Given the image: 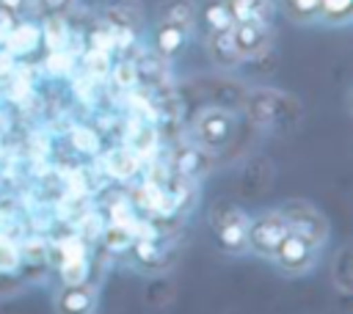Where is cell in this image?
<instances>
[{
  "label": "cell",
  "mask_w": 353,
  "mask_h": 314,
  "mask_svg": "<svg viewBox=\"0 0 353 314\" xmlns=\"http://www.w3.org/2000/svg\"><path fill=\"white\" fill-rule=\"evenodd\" d=\"M157 19H171L185 28H196V0H165L157 8Z\"/></svg>",
  "instance_id": "obj_13"
},
{
  "label": "cell",
  "mask_w": 353,
  "mask_h": 314,
  "mask_svg": "<svg viewBox=\"0 0 353 314\" xmlns=\"http://www.w3.org/2000/svg\"><path fill=\"white\" fill-rule=\"evenodd\" d=\"M281 14L292 25H314L320 22V0H279Z\"/></svg>",
  "instance_id": "obj_12"
},
{
  "label": "cell",
  "mask_w": 353,
  "mask_h": 314,
  "mask_svg": "<svg viewBox=\"0 0 353 314\" xmlns=\"http://www.w3.org/2000/svg\"><path fill=\"white\" fill-rule=\"evenodd\" d=\"M190 28L179 25V22H171V19H157L154 22V30H152V44H154V52L160 58H174L185 50L188 39H190Z\"/></svg>",
  "instance_id": "obj_8"
},
{
  "label": "cell",
  "mask_w": 353,
  "mask_h": 314,
  "mask_svg": "<svg viewBox=\"0 0 353 314\" xmlns=\"http://www.w3.org/2000/svg\"><path fill=\"white\" fill-rule=\"evenodd\" d=\"M99 308V286L85 281L77 284H61L52 295V311L55 314H97Z\"/></svg>",
  "instance_id": "obj_7"
},
{
  "label": "cell",
  "mask_w": 353,
  "mask_h": 314,
  "mask_svg": "<svg viewBox=\"0 0 353 314\" xmlns=\"http://www.w3.org/2000/svg\"><path fill=\"white\" fill-rule=\"evenodd\" d=\"M204 47H207L210 61H212L215 66H221V69H232V66L243 63V61L237 58L234 47H232V36H229V30H210Z\"/></svg>",
  "instance_id": "obj_10"
},
{
  "label": "cell",
  "mask_w": 353,
  "mask_h": 314,
  "mask_svg": "<svg viewBox=\"0 0 353 314\" xmlns=\"http://www.w3.org/2000/svg\"><path fill=\"white\" fill-rule=\"evenodd\" d=\"M320 251H323V248L314 245L309 237H303V234L287 229V231L281 234L279 245L273 248L270 262L276 264L279 273L298 278V275H306V273H312V270L317 267V262H320Z\"/></svg>",
  "instance_id": "obj_1"
},
{
  "label": "cell",
  "mask_w": 353,
  "mask_h": 314,
  "mask_svg": "<svg viewBox=\"0 0 353 314\" xmlns=\"http://www.w3.org/2000/svg\"><path fill=\"white\" fill-rule=\"evenodd\" d=\"M353 19V0H320V22L345 28Z\"/></svg>",
  "instance_id": "obj_15"
},
{
  "label": "cell",
  "mask_w": 353,
  "mask_h": 314,
  "mask_svg": "<svg viewBox=\"0 0 353 314\" xmlns=\"http://www.w3.org/2000/svg\"><path fill=\"white\" fill-rule=\"evenodd\" d=\"M210 226H212L215 240H218V245H221L223 253H232V256L248 253V242H245L248 215L237 204L218 201L212 207V212H210Z\"/></svg>",
  "instance_id": "obj_2"
},
{
  "label": "cell",
  "mask_w": 353,
  "mask_h": 314,
  "mask_svg": "<svg viewBox=\"0 0 353 314\" xmlns=\"http://www.w3.org/2000/svg\"><path fill=\"white\" fill-rule=\"evenodd\" d=\"M234 127H237L234 116L223 107H204L193 118V135H196L199 146L207 149V151L226 149L234 138Z\"/></svg>",
  "instance_id": "obj_3"
},
{
  "label": "cell",
  "mask_w": 353,
  "mask_h": 314,
  "mask_svg": "<svg viewBox=\"0 0 353 314\" xmlns=\"http://www.w3.org/2000/svg\"><path fill=\"white\" fill-rule=\"evenodd\" d=\"M19 262H22V253H19L17 242H11L8 237H0V273L17 270Z\"/></svg>",
  "instance_id": "obj_17"
},
{
  "label": "cell",
  "mask_w": 353,
  "mask_h": 314,
  "mask_svg": "<svg viewBox=\"0 0 353 314\" xmlns=\"http://www.w3.org/2000/svg\"><path fill=\"white\" fill-rule=\"evenodd\" d=\"M229 36H232V47H234V52H237L240 61L259 58L273 44V28H270V22H259V19L234 22L229 28Z\"/></svg>",
  "instance_id": "obj_6"
},
{
  "label": "cell",
  "mask_w": 353,
  "mask_h": 314,
  "mask_svg": "<svg viewBox=\"0 0 353 314\" xmlns=\"http://www.w3.org/2000/svg\"><path fill=\"white\" fill-rule=\"evenodd\" d=\"M33 8V0H0V11L8 17H25Z\"/></svg>",
  "instance_id": "obj_19"
},
{
  "label": "cell",
  "mask_w": 353,
  "mask_h": 314,
  "mask_svg": "<svg viewBox=\"0 0 353 314\" xmlns=\"http://www.w3.org/2000/svg\"><path fill=\"white\" fill-rule=\"evenodd\" d=\"M77 8V0H33V11L44 19H66Z\"/></svg>",
  "instance_id": "obj_16"
},
{
  "label": "cell",
  "mask_w": 353,
  "mask_h": 314,
  "mask_svg": "<svg viewBox=\"0 0 353 314\" xmlns=\"http://www.w3.org/2000/svg\"><path fill=\"white\" fill-rule=\"evenodd\" d=\"M284 231H287V223H284V215L279 212V207L248 218V234H245L248 253H254L259 259H270V253L279 245Z\"/></svg>",
  "instance_id": "obj_5"
},
{
  "label": "cell",
  "mask_w": 353,
  "mask_h": 314,
  "mask_svg": "<svg viewBox=\"0 0 353 314\" xmlns=\"http://www.w3.org/2000/svg\"><path fill=\"white\" fill-rule=\"evenodd\" d=\"M61 275H63V284H77V281H85L88 278V267H85L83 259H72V262L63 264Z\"/></svg>",
  "instance_id": "obj_18"
},
{
  "label": "cell",
  "mask_w": 353,
  "mask_h": 314,
  "mask_svg": "<svg viewBox=\"0 0 353 314\" xmlns=\"http://www.w3.org/2000/svg\"><path fill=\"white\" fill-rule=\"evenodd\" d=\"M204 25V30H229L234 22H232V14H229V6L226 0H199L196 3V25Z\"/></svg>",
  "instance_id": "obj_9"
},
{
  "label": "cell",
  "mask_w": 353,
  "mask_h": 314,
  "mask_svg": "<svg viewBox=\"0 0 353 314\" xmlns=\"http://www.w3.org/2000/svg\"><path fill=\"white\" fill-rule=\"evenodd\" d=\"M331 284L342 292V295H350L353 292V273H350V248L342 245L331 262Z\"/></svg>",
  "instance_id": "obj_14"
},
{
  "label": "cell",
  "mask_w": 353,
  "mask_h": 314,
  "mask_svg": "<svg viewBox=\"0 0 353 314\" xmlns=\"http://www.w3.org/2000/svg\"><path fill=\"white\" fill-rule=\"evenodd\" d=\"M279 212L284 215V223H287L290 231H298V234L309 237V240H312L314 245H320V248L325 245L331 229H328L325 215H323L314 204L301 201V198H290V201H284V204L279 207Z\"/></svg>",
  "instance_id": "obj_4"
},
{
  "label": "cell",
  "mask_w": 353,
  "mask_h": 314,
  "mask_svg": "<svg viewBox=\"0 0 353 314\" xmlns=\"http://www.w3.org/2000/svg\"><path fill=\"white\" fill-rule=\"evenodd\" d=\"M232 22H245V19H259V22H270L276 3L273 0H226Z\"/></svg>",
  "instance_id": "obj_11"
}]
</instances>
